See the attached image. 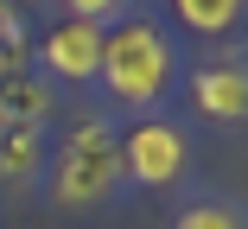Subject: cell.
I'll use <instances>...</instances> for the list:
<instances>
[{"mask_svg":"<svg viewBox=\"0 0 248 229\" xmlns=\"http://www.w3.org/2000/svg\"><path fill=\"white\" fill-rule=\"evenodd\" d=\"M172 229H248V223H242V210H235L229 198H197V204L178 210Z\"/></svg>","mask_w":248,"mask_h":229,"instance_id":"9c48e42d","label":"cell"},{"mask_svg":"<svg viewBox=\"0 0 248 229\" xmlns=\"http://www.w3.org/2000/svg\"><path fill=\"white\" fill-rule=\"evenodd\" d=\"M191 166V140L185 127L159 121V115H140L127 134H121V185H146V191H166L178 185Z\"/></svg>","mask_w":248,"mask_h":229,"instance_id":"3957f363","label":"cell"},{"mask_svg":"<svg viewBox=\"0 0 248 229\" xmlns=\"http://www.w3.org/2000/svg\"><path fill=\"white\" fill-rule=\"evenodd\" d=\"M0 45H7V51H26V19H19L13 0H0Z\"/></svg>","mask_w":248,"mask_h":229,"instance_id":"8fae6325","label":"cell"},{"mask_svg":"<svg viewBox=\"0 0 248 229\" xmlns=\"http://www.w3.org/2000/svg\"><path fill=\"white\" fill-rule=\"evenodd\" d=\"M51 121V83L19 70V76H0V127H45Z\"/></svg>","mask_w":248,"mask_h":229,"instance_id":"8992f818","label":"cell"},{"mask_svg":"<svg viewBox=\"0 0 248 229\" xmlns=\"http://www.w3.org/2000/svg\"><path fill=\"white\" fill-rule=\"evenodd\" d=\"M191 108L204 115V121H217V127H235V121L248 115V70H242L235 58L197 64V70H191Z\"/></svg>","mask_w":248,"mask_h":229,"instance_id":"5b68a950","label":"cell"},{"mask_svg":"<svg viewBox=\"0 0 248 229\" xmlns=\"http://www.w3.org/2000/svg\"><path fill=\"white\" fill-rule=\"evenodd\" d=\"M45 191L58 210H95L121 191V134L108 121H77L64 134V147L51 153Z\"/></svg>","mask_w":248,"mask_h":229,"instance_id":"7a4b0ae2","label":"cell"},{"mask_svg":"<svg viewBox=\"0 0 248 229\" xmlns=\"http://www.w3.org/2000/svg\"><path fill=\"white\" fill-rule=\"evenodd\" d=\"M178 76V45L159 19H115L102 32V70L95 83L108 89V102L127 115H153Z\"/></svg>","mask_w":248,"mask_h":229,"instance_id":"6da1fadb","label":"cell"},{"mask_svg":"<svg viewBox=\"0 0 248 229\" xmlns=\"http://www.w3.org/2000/svg\"><path fill=\"white\" fill-rule=\"evenodd\" d=\"M45 172V127H0V185H32Z\"/></svg>","mask_w":248,"mask_h":229,"instance_id":"52a82bcc","label":"cell"},{"mask_svg":"<svg viewBox=\"0 0 248 229\" xmlns=\"http://www.w3.org/2000/svg\"><path fill=\"white\" fill-rule=\"evenodd\" d=\"M26 70V51H7V45H0V76H19Z\"/></svg>","mask_w":248,"mask_h":229,"instance_id":"7c38bea8","label":"cell"},{"mask_svg":"<svg viewBox=\"0 0 248 229\" xmlns=\"http://www.w3.org/2000/svg\"><path fill=\"white\" fill-rule=\"evenodd\" d=\"M58 7H64L70 19H89V26H115L127 0H58Z\"/></svg>","mask_w":248,"mask_h":229,"instance_id":"30bf717a","label":"cell"},{"mask_svg":"<svg viewBox=\"0 0 248 229\" xmlns=\"http://www.w3.org/2000/svg\"><path fill=\"white\" fill-rule=\"evenodd\" d=\"M102 32L108 26H89V19L51 26L45 45H38V76L45 83H95V70H102Z\"/></svg>","mask_w":248,"mask_h":229,"instance_id":"277c9868","label":"cell"},{"mask_svg":"<svg viewBox=\"0 0 248 229\" xmlns=\"http://www.w3.org/2000/svg\"><path fill=\"white\" fill-rule=\"evenodd\" d=\"M172 19L197 38H229L242 26V0H172Z\"/></svg>","mask_w":248,"mask_h":229,"instance_id":"ba28073f","label":"cell"}]
</instances>
